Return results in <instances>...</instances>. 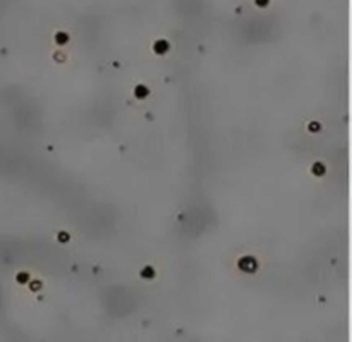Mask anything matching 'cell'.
Here are the masks:
<instances>
[{
  "mask_svg": "<svg viewBox=\"0 0 352 342\" xmlns=\"http://www.w3.org/2000/svg\"><path fill=\"white\" fill-rule=\"evenodd\" d=\"M134 95L138 96V98H145V96L148 95V88H146V86H143V84H139V86H136Z\"/></svg>",
  "mask_w": 352,
  "mask_h": 342,
  "instance_id": "obj_1",
  "label": "cell"
},
{
  "mask_svg": "<svg viewBox=\"0 0 352 342\" xmlns=\"http://www.w3.org/2000/svg\"><path fill=\"white\" fill-rule=\"evenodd\" d=\"M314 172H316V175H321V174H323V167H321L319 164H316L314 165Z\"/></svg>",
  "mask_w": 352,
  "mask_h": 342,
  "instance_id": "obj_4",
  "label": "cell"
},
{
  "mask_svg": "<svg viewBox=\"0 0 352 342\" xmlns=\"http://www.w3.org/2000/svg\"><path fill=\"white\" fill-rule=\"evenodd\" d=\"M59 239H60V241H67V239H69V236H67V234H64V232H60V234H59Z\"/></svg>",
  "mask_w": 352,
  "mask_h": 342,
  "instance_id": "obj_5",
  "label": "cell"
},
{
  "mask_svg": "<svg viewBox=\"0 0 352 342\" xmlns=\"http://www.w3.org/2000/svg\"><path fill=\"white\" fill-rule=\"evenodd\" d=\"M17 279H19V280H26V279H28V275H26V274H19Z\"/></svg>",
  "mask_w": 352,
  "mask_h": 342,
  "instance_id": "obj_6",
  "label": "cell"
},
{
  "mask_svg": "<svg viewBox=\"0 0 352 342\" xmlns=\"http://www.w3.org/2000/svg\"><path fill=\"white\" fill-rule=\"evenodd\" d=\"M141 275H143V277H153V270L148 267V268H145V270L141 272Z\"/></svg>",
  "mask_w": 352,
  "mask_h": 342,
  "instance_id": "obj_3",
  "label": "cell"
},
{
  "mask_svg": "<svg viewBox=\"0 0 352 342\" xmlns=\"http://www.w3.org/2000/svg\"><path fill=\"white\" fill-rule=\"evenodd\" d=\"M167 48H168V45H167L165 41H158V43L155 45V52H156V54H165Z\"/></svg>",
  "mask_w": 352,
  "mask_h": 342,
  "instance_id": "obj_2",
  "label": "cell"
}]
</instances>
